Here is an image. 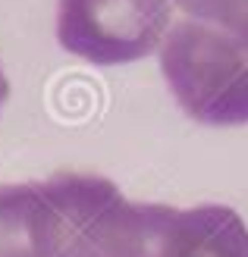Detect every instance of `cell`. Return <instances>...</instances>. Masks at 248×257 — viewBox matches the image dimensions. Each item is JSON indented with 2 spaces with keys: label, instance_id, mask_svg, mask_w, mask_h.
<instances>
[{
  "label": "cell",
  "instance_id": "1",
  "mask_svg": "<svg viewBox=\"0 0 248 257\" xmlns=\"http://www.w3.org/2000/svg\"><path fill=\"white\" fill-rule=\"evenodd\" d=\"M160 72L195 122H248V38L179 19L163 38Z\"/></svg>",
  "mask_w": 248,
  "mask_h": 257
},
{
  "label": "cell",
  "instance_id": "2",
  "mask_svg": "<svg viewBox=\"0 0 248 257\" xmlns=\"http://www.w3.org/2000/svg\"><path fill=\"white\" fill-rule=\"evenodd\" d=\"M116 257H248V226L223 204L179 210L126 201L116 223Z\"/></svg>",
  "mask_w": 248,
  "mask_h": 257
},
{
  "label": "cell",
  "instance_id": "3",
  "mask_svg": "<svg viewBox=\"0 0 248 257\" xmlns=\"http://www.w3.org/2000/svg\"><path fill=\"white\" fill-rule=\"evenodd\" d=\"M170 0H57V41L95 66L135 63L167 38Z\"/></svg>",
  "mask_w": 248,
  "mask_h": 257
},
{
  "label": "cell",
  "instance_id": "4",
  "mask_svg": "<svg viewBox=\"0 0 248 257\" xmlns=\"http://www.w3.org/2000/svg\"><path fill=\"white\" fill-rule=\"evenodd\" d=\"M66 226L47 182L0 185V257H63Z\"/></svg>",
  "mask_w": 248,
  "mask_h": 257
},
{
  "label": "cell",
  "instance_id": "5",
  "mask_svg": "<svg viewBox=\"0 0 248 257\" xmlns=\"http://www.w3.org/2000/svg\"><path fill=\"white\" fill-rule=\"evenodd\" d=\"M170 4L186 13V19L248 38V0H170Z\"/></svg>",
  "mask_w": 248,
  "mask_h": 257
},
{
  "label": "cell",
  "instance_id": "6",
  "mask_svg": "<svg viewBox=\"0 0 248 257\" xmlns=\"http://www.w3.org/2000/svg\"><path fill=\"white\" fill-rule=\"evenodd\" d=\"M7 94H10V85H7V75H4V69H0V110H4V100H7Z\"/></svg>",
  "mask_w": 248,
  "mask_h": 257
}]
</instances>
